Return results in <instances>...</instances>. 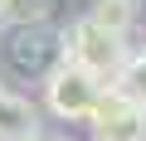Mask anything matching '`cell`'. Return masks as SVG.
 <instances>
[{"label": "cell", "instance_id": "obj_1", "mask_svg": "<svg viewBox=\"0 0 146 141\" xmlns=\"http://www.w3.org/2000/svg\"><path fill=\"white\" fill-rule=\"evenodd\" d=\"M63 44H68V63L73 68H83V73H93L102 88H117V78H122V68H127V34H112V29H102L98 20H78L68 34H63Z\"/></svg>", "mask_w": 146, "mask_h": 141}, {"label": "cell", "instance_id": "obj_2", "mask_svg": "<svg viewBox=\"0 0 146 141\" xmlns=\"http://www.w3.org/2000/svg\"><path fill=\"white\" fill-rule=\"evenodd\" d=\"M102 93H107V88H102L93 73L73 68V63H63L58 73H49V78H44V102H49V112H54V117H63V122H93V112H98Z\"/></svg>", "mask_w": 146, "mask_h": 141}, {"label": "cell", "instance_id": "obj_3", "mask_svg": "<svg viewBox=\"0 0 146 141\" xmlns=\"http://www.w3.org/2000/svg\"><path fill=\"white\" fill-rule=\"evenodd\" d=\"M10 63L25 68V73H58V68L68 63V44L58 29L49 24H29V29H15L10 34Z\"/></svg>", "mask_w": 146, "mask_h": 141}, {"label": "cell", "instance_id": "obj_4", "mask_svg": "<svg viewBox=\"0 0 146 141\" xmlns=\"http://www.w3.org/2000/svg\"><path fill=\"white\" fill-rule=\"evenodd\" d=\"M88 126H93V141H146V107L131 102L122 88H107Z\"/></svg>", "mask_w": 146, "mask_h": 141}, {"label": "cell", "instance_id": "obj_5", "mask_svg": "<svg viewBox=\"0 0 146 141\" xmlns=\"http://www.w3.org/2000/svg\"><path fill=\"white\" fill-rule=\"evenodd\" d=\"M39 136V112L0 83V141H34Z\"/></svg>", "mask_w": 146, "mask_h": 141}, {"label": "cell", "instance_id": "obj_6", "mask_svg": "<svg viewBox=\"0 0 146 141\" xmlns=\"http://www.w3.org/2000/svg\"><path fill=\"white\" fill-rule=\"evenodd\" d=\"M49 15H54V0H0V24H15V29L49 24Z\"/></svg>", "mask_w": 146, "mask_h": 141}, {"label": "cell", "instance_id": "obj_7", "mask_svg": "<svg viewBox=\"0 0 146 141\" xmlns=\"http://www.w3.org/2000/svg\"><path fill=\"white\" fill-rule=\"evenodd\" d=\"M88 20H98V24L112 29V34H127L131 20H136V0H93Z\"/></svg>", "mask_w": 146, "mask_h": 141}, {"label": "cell", "instance_id": "obj_8", "mask_svg": "<svg viewBox=\"0 0 146 141\" xmlns=\"http://www.w3.org/2000/svg\"><path fill=\"white\" fill-rule=\"evenodd\" d=\"M117 88H122V93H127L131 102H141V107H146V49L127 58V68H122V78H117Z\"/></svg>", "mask_w": 146, "mask_h": 141}, {"label": "cell", "instance_id": "obj_9", "mask_svg": "<svg viewBox=\"0 0 146 141\" xmlns=\"http://www.w3.org/2000/svg\"><path fill=\"white\" fill-rule=\"evenodd\" d=\"M34 141H58V136H34Z\"/></svg>", "mask_w": 146, "mask_h": 141}]
</instances>
